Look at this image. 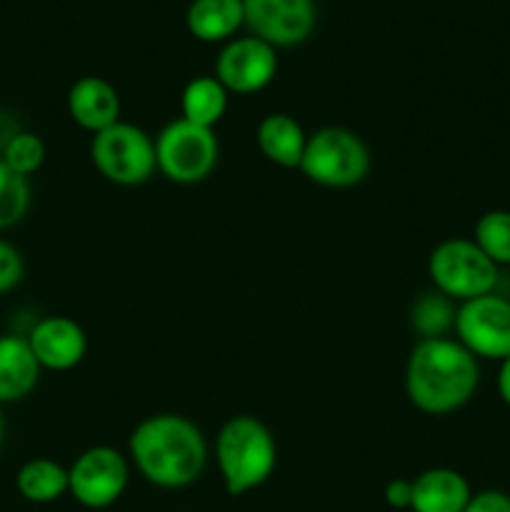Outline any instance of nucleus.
I'll use <instances>...</instances> for the list:
<instances>
[{
	"label": "nucleus",
	"instance_id": "9d476101",
	"mask_svg": "<svg viewBox=\"0 0 510 512\" xmlns=\"http://www.w3.org/2000/svg\"><path fill=\"white\" fill-rule=\"evenodd\" d=\"M278 75V50L255 35L233 38L215 58V78L228 93L253 95L268 88Z\"/></svg>",
	"mask_w": 510,
	"mask_h": 512
},
{
	"label": "nucleus",
	"instance_id": "ddd939ff",
	"mask_svg": "<svg viewBox=\"0 0 510 512\" xmlns=\"http://www.w3.org/2000/svg\"><path fill=\"white\" fill-rule=\"evenodd\" d=\"M68 113L75 125L88 133H100L120 123V95L113 85L98 75L75 80L68 90Z\"/></svg>",
	"mask_w": 510,
	"mask_h": 512
},
{
	"label": "nucleus",
	"instance_id": "6e6552de",
	"mask_svg": "<svg viewBox=\"0 0 510 512\" xmlns=\"http://www.w3.org/2000/svg\"><path fill=\"white\" fill-rule=\"evenodd\" d=\"M455 340L478 360L510 358V300L498 293L465 300L455 313Z\"/></svg>",
	"mask_w": 510,
	"mask_h": 512
},
{
	"label": "nucleus",
	"instance_id": "4be33fe9",
	"mask_svg": "<svg viewBox=\"0 0 510 512\" xmlns=\"http://www.w3.org/2000/svg\"><path fill=\"white\" fill-rule=\"evenodd\" d=\"M30 198V180L0 160V230L15 228L28 215Z\"/></svg>",
	"mask_w": 510,
	"mask_h": 512
},
{
	"label": "nucleus",
	"instance_id": "2eb2a0df",
	"mask_svg": "<svg viewBox=\"0 0 510 512\" xmlns=\"http://www.w3.org/2000/svg\"><path fill=\"white\" fill-rule=\"evenodd\" d=\"M473 498L465 475L453 468H430L413 480V512H463Z\"/></svg>",
	"mask_w": 510,
	"mask_h": 512
},
{
	"label": "nucleus",
	"instance_id": "dca6fc26",
	"mask_svg": "<svg viewBox=\"0 0 510 512\" xmlns=\"http://www.w3.org/2000/svg\"><path fill=\"white\" fill-rule=\"evenodd\" d=\"M255 143L270 163L290 170L300 168V163H303L308 133L293 115L270 113L260 120L258 130H255Z\"/></svg>",
	"mask_w": 510,
	"mask_h": 512
},
{
	"label": "nucleus",
	"instance_id": "423d86ee",
	"mask_svg": "<svg viewBox=\"0 0 510 512\" xmlns=\"http://www.w3.org/2000/svg\"><path fill=\"white\" fill-rule=\"evenodd\" d=\"M90 160L105 180L115 185H143L158 170L155 140L133 123H115L93 135Z\"/></svg>",
	"mask_w": 510,
	"mask_h": 512
},
{
	"label": "nucleus",
	"instance_id": "a878e982",
	"mask_svg": "<svg viewBox=\"0 0 510 512\" xmlns=\"http://www.w3.org/2000/svg\"><path fill=\"white\" fill-rule=\"evenodd\" d=\"M385 503L393 510H410L413 503V480H390L385 488Z\"/></svg>",
	"mask_w": 510,
	"mask_h": 512
},
{
	"label": "nucleus",
	"instance_id": "f257e3e1",
	"mask_svg": "<svg viewBox=\"0 0 510 512\" xmlns=\"http://www.w3.org/2000/svg\"><path fill=\"white\" fill-rule=\"evenodd\" d=\"M130 460L150 485L180 490L193 485L208 463V443L193 420L158 413L140 420L128 440Z\"/></svg>",
	"mask_w": 510,
	"mask_h": 512
},
{
	"label": "nucleus",
	"instance_id": "f03ea898",
	"mask_svg": "<svg viewBox=\"0 0 510 512\" xmlns=\"http://www.w3.org/2000/svg\"><path fill=\"white\" fill-rule=\"evenodd\" d=\"M480 383V365L455 338L418 340L405 365L408 400L428 415H448L470 403Z\"/></svg>",
	"mask_w": 510,
	"mask_h": 512
},
{
	"label": "nucleus",
	"instance_id": "4468645a",
	"mask_svg": "<svg viewBox=\"0 0 510 512\" xmlns=\"http://www.w3.org/2000/svg\"><path fill=\"white\" fill-rule=\"evenodd\" d=\"M40 363L23 335H0V405L25 400L40 380Z\"/></svg>",
	"mask_w": 510,
	"mask_h": 512
},
{
	"label": "nucleus",
	"instance_id": "7ed1b4c3",
	"mask_svg": "<svg viewBox=\"0 0 510 512\" xmlns=\"http://www.w3.org/2000/svg\"><path fill=\"white\" fill-rule=\"evenodd\" d=\"M215 463L228 495L238 498L268 483L278 463V445L263 420L235 415L218 430Z\"/></svg>",
	"mask_w": 510,
	"mask_h": 512
},
{
	"label": "nucleus",
	"instance_id": "cd10ccee",
	"mask_svg": "<svg viewBox=\"0 0 510 512\" xmlns=\"http://www.w3.org/2000/svg\"><path fill=\"white\" fill-rule=\"evenodd\" d=\"M3 440H5V418L0 413V448H3Z\"/></svg>",
	"mask_w": 510,
	"mask_h": 512
},
{
	"label": "nucleus",
	"instance_id": "9b49d317",
	"mask_svg": "<svg viewBox=\"0 0 510 512\" xmlns=\"http://www.w3.org/2000/svg\"><path fill=\"white\" fill-rule=\"evenodd\" d=\"M250 35L278 48H293L313 35L318 23L315 0H243Z\"/></svg>",
	"mask_w": 510,
	"mask_h": 512
},
{
	"label": "nucleus",
	"instance_id": "393cba45",
	"mask_svg": "<svg viewBox=\"0 0 510 512\" xmlns=\"http://www.w3.org/2000/svg\"><path fill=\"white\" fill-rule=\"evenodd\" d=\"M463 512H510V495L503 490H480Z\"/></svg>",
	"mask_w": 510,
	"mask_h": 512
},
{
	"label": "nucleus",
	"instance_id": "bb28decb",
	"mask_svg": "<svg viewBox=\"0 0 510 512\" xmlns=\"http://www.w3.org/2000/svg\"><path fill=\"white\" fill-rule=\"evenodd\" d=\"M498 395L505 405L510 408V358H505L498 368Z\"/></svg>",
	"mask_w": 510,
	"mask_h": 512
},
{
	"label": "nucleus",
	"instance_id": "f8f14e48",
	"mask_svg": "<svg viewBox=\"0 0 510 512\" xmlns=\"http://www.w3.org/2000/svg\"><path fill=\"white\" fill-rule=\"evenodd\" d=\"M30 350L43 370L65 373L83 363L88 353V338L85 330L65 315H48L40 318L28 333Z\"/></svg>",
	"mask_w": 510,
	"mask_h": 512
},
{
	"label": "nucleus",
	"instance_id": "a211bd4d",
	"mask_svg": "<svg viewBox=\"0 0 510 512\" xmlns=\"http://www.w3.org/2000/svg\"><path fill=\"white\" fill-rule=\"evenodd\" d=\"M228 95L215 75H198L185 85L180 95V118L213 130L228 110Z\"/></svg>",
	"mask_w": 510,
	"mask_h": 512
},
{
	"label": "nucleus",
	"instance_id": "20e7f679",
	"mask_svg": "<svg viewBox=\"0 0 510 512\" xmlns=\"http://www.w3.org/2000/svg\"><path fill=\"white\" fill-rule=\"evenodd\" d=\"M298 170L323 188H355L370 173V150L353 130L328 125L308 135Z\"/></svg>",
	"mask_w": 510,
	"mask_h": 512
},
{
	"label": "nucleus",
	"instance_id": "5701e85b",
	"mask_svg": "<svg viewBox=\"0 0 510 512\" xmlns=\"http://www.w3.org/2000/svg\"><path fill=\"white\" fill-rule=\"evenodd\" d=\"M45 155H48V150H45V143L40 140V135L20 130V133H13L5 140L3 158L0 160H3L10 170H15V173L30 178V175H35L43 168Z\"/></svg>",
	"mask_w": 510,
	"mask_h": 512
},
{
	"label": "nucleus",
	"instance_id": "6ab92c4d",
	"mask_svg": "<svg viewBox=\"0 0 510 512\" xmlns=\"http://www.w3.org/2000/svg\"><path fill=\"white\" fill-rule=\"evenodd\" d=\"M15 488L28 503L48 505L70 490L68 468L50 458H33L15 475Z\"/></svg>",
	"mask_w": 510,
	"mask_h": 512
},
{
	"label": "nucleus",
	"instance_id": "f3484780",
	"mask_svg": "<svg viewBox=\"0 0 510 512\" xmlns=\"http://www.w3.org/2000/svg\"><path fill=\"white\" fill-rule=\"evenodd\" d=\"M243 25V0H193L185 10V28L203 43L225 45Z\"/></svg>",
	"mask_w": 510,
	"mask_h": 512
},
{
	"label": "nucleus",
	"instance_id": "412c9836",
	"mask_svg": "<svg viewBox=\"0 0 510 512\" xmlns=\"http://www.w3.org/2000/svg\"><path fill=\"white\" fill-rule=\"evenodd\" d=\"M473 240L498 268L510 265V210H488L480 215Z\"/></svg>",
	"mask_w": 510,
	"mask_h": 512
},
{
	"label": "nucleus",
	"instance_id": "1a4fd4ad",
	"mask_svg": "<svg viewBox=\"0 0 510 512\" xmlns=\"http://www.w3.org/2000/svg\"><path fill=\"white\" fill-rule=\"evenodd\" d=\"M70 490L75 503L88 510H105L123 498L130 480V463L120 450L95 445L83 450L68 468Z\"/></svg>",
	"mask_w": 510,
	"mask_h": 512
},
{
	"label": "nucleus",
	"instance_id": "0eeeda50",
	"mask_svg": "<svg viewBox=\"0 0 510 512\" xmlns=\"http://www.w3.org/2000/svg\"><path fill=\"white\" fill-rule=\"evenodd\" d=\"M218 138L210 128L178 118L165 125L155 138L158 170L178 185L203 183L218 165Z\"/></svg>",
	"mask_w": 510,
	"mask_h": 512
},
{
	"label": "nucleus",
	"instance_id": "39448f33",
	"mask_svg": "<svg viewBox=\"0 0 510 512\" xmlns=\"http://www.w3.org/2000/svg\"><path fill=\"white\" fill-rule=\"evenodd\" d=\"M498 265L475 245L473 238H448L433 248L428 275L435 290L455 303L495 293Z\"/></svg>",
	"mask_w": 510,
	"mask_h": 512
},
{
	"label": "nucleus",
	"instance_id": "b1692460",
	"mask_svg": "<svg viewBox=\"0 0 510 512\" xmlns=\"http://www.w3.org/2000/svg\"><path fill=\"white\" fill-rule=\"evenodd\" d=\"M25 275V260L15 245L0 240V295L18 288Z\"/></svg>",
	"mask_w": 510,
	"mask_h": 512
},
{
	"label": "nucleus",
	"instance_id": "aec40b11",
	"mask_svg": "<svg viewBox=\"0 0 510 512\" xmlns=\"http://www.w3.org/2000/svg\"><path fill=\"white\" fill-rule=\"evenodd\" d=\"M455 300L445 298L443 293L433 290L415 300L413 305V328L420 335V340L428 338H448V333L455 325Z\"/></svg>",
	"mask_w": 510,
	"mask_h": 512
}]
</instances>
